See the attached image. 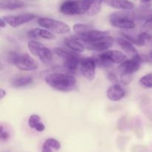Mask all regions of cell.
I'll list each match as a JSON object with an SVG mask.
<instances>
[{"label": "cell", "instance_id": "obj_31", "mask_svg": "<svg viewBox=\"0 0 152 152\" xmlns=\"http://www.w3.org/2000/svg\"><path fill=\"white\" fill-rule=\"evenodd\" d=\"M151 1L152 0H140V2L145 8H148V6H150Z\"/></svg>", "mask_w": 152, "mask_h": 152}, {"label": "cell", "instance_id": "obj_16", "mask_svg": "<svg viewBox=\"0 0 152 152\" xmlns=\"http://www.w3.org/2000/svg\"><path fill=\"white\" fill-rule=\"evenodd\" d=\"M25 3L22 0H1L0 7L1 10H16L25 7Z\"/></svg>", "mask_w": 152, "mask_h": 152}, {"label": "cell", "instance_id": "obj_10", "mask_svg": "<svg viewBox=\"0 0 152 152\" xmlns=\"http://www.w3.org/2000/svg\"><path fill=\"white\" fill-rule=\"evenodd\" d=\"M35 15L32 13H22L19 15H11V16H3V19L7 25L13 28L20 26L23 24L30 22L35 18Z\"/></svg>", "mask_w": 152, "mask_h": 152}, {"label": "cell", "instance_id": "obj_26", "mask_svg": "<svg viewBox=\"0 0 152 152\" xmlns=\"http://www.w3.org/2000/svg\"><path fill=\"white\" fill-rule=\"evenodd\" d=\"M43 143L45 144L48 147H50L51 149H54L56 151H58V150L61 148L60 142L58 141L57 140L54 139V138H48V139L45 140Z\"/></svg>", "mask_w": 152, "mask_h": 152}, {"label": "cell", "instance_id": "obj_27", "mask_svg": "<svg viewBox=\"0 0 152 152\" xmlns=\"http://www.w3.org/2000/svg\"><path fill=\"white\" fill-rule=\"evenodd\" d=\"M107 78H108V81L111 82L113 84H119L118 77L114 72H108V75H107Z\"/></svg>", "mask_w": 152, "mask_h": 152}, {"label": "cell", "instance_id": "obj_23", "mask_svg": "<svg viewBox=\"0 0 152 152\" xmlns=\"http://www.w3.org/2000/svg\"><path fill=\"white\" fill-rule=\"evenodd\" d=\"M53 52H54L55 54L57 55L59 57L62 58L63 60L68 59V58L71 57V56H73L77 53L76 52L68 50L67 49L63 48H55L53 49Z\"/></svg>", "mask_w": 152, "mask_h": 152}, {"label": "cell", "instance_id": "obj_5", "mask_svg": "<svg viewBox=\"0 0 152 152\" xmlns=\"http://www.w3.org/2000/svg\"><path fill=\"white\" fill-rule=\"evenodd\" d=\"M37 23L42 28H45L56 34H66L70 33L71 28L69 25H67L62 21L56 20L48 17H42L37 20Z\"/></svg>", "mask_w": 152, "mask_h": 152}, {"label": "cell", "instance_id": "obj_24", "mask_svg": "<svg viewBox=\"0 0 152 152\" xmlns=\"http://www.w3.org/2000/svg\"><path fill=\"white\" fill-rule=\"evenodd\" d=\"M152 37L151 34H148V32L145 31H142L140 34H138L137 37V46H144L149 42L151 40Z\"/></svg>", "mask_w": 152, "mask_h": 152}, {"label": "cell", "instance_id": "obj_14", "mask_svg": "<svg viewBox=\"0 0 152 152\" xmlns=\"http://www.w3.org/2000/svg\"><path fill=\"white\" fill-rule=\"evenodd\" d=\"M104 2L109 7L122 10H132L135 4L129 0H105Z\"/></svg>", "mask_w": 152, "mask_h": 152}, {"label": "cell", "instance_id": "obj_28", "mask_svg": "<svg viewBox=\"0 0 152 152\" xmlns=\"http://www.w3.org/2000/svg\"><path fill=\"white\" fill-rule=\"evenodd\" d=\"M142 29L143 30V31L147 32L148 31H151L152 30V17L150 19H146V21L145 22V23L142 25Z\"/></svg>", "mask_w": 152, "mask_h": 152}, {"label": "cell", "instance_id": "obj_32", "mask_svg": "<svg viewBox=\"0 0 152 152\" xmlns=\"http://www.w3.org/2000/svg\"><path fill=\"white\" fill-rule=\"evenodd\" d=\"M42 152H52V149L50 147L43 143L42 146Z\"/></svg>", "mask_w": 152, "mask_h": 152}, {"label": "cell", "instance_id": "obj_15", "mask_svg": "<svg viewBox=\"0 0 152 152\" xmlns=\"http://www.w3.org/2000/svg\"><path fill=\"white\" fill-rule=\"evenodd\" d=\"M64 44L65 46L71 49L73 51L76 52V53H82L85 50L86 48V45L82 43L80 40L77 39L74 37H68L64 39Z\"/></svg>", "mask_w": 152, "mask_h": 152}, {"label": "cell", "instance_id": "obj_8", "mask_svg": "<svg viewBox=\"0 0 152 152\" xmlns=\"http://www.w3.org/2000/svg\"><path fill=\"white\" fill-rule=\"evenodd\" d=\"M80 66L82 74L86 80L92 81L95 78L96 64L94 57L83 58Z\"/></svg>", "mask_w": 152, "mask_h": 152}, {"label": "cell", "instance_id": "obj_18", "mask_svg": "<svg viewBox=\"0 0 152 152\" xmlns=\"http://www.w3.org/2000/svg\"><path fill=\"white\" fill-rule=\"evenodd\" d=\"M117 43H118L119 45L120 46V48H121L126 53H127L128 54L132 55V56H136V55L138 54L137 50L135 48L134 45L132 44V42H130L129 40L125 39L124 37L117 38Z\"/></svg>", "mask_w": 152, "mask_h": 152}, {"label": "cell", "instance_id": "obj_21", "mask_svg": "<svg viewBox=\"0 0 152 152\" xmlns=\"http://www.w3.org/2000/svg\"><path fill=\"white\" fill-rule=\"evenodd\" d=\"M87 1H88L91 4V8L90 10L88 11V13L86 14L88 16H93L97 14L101 10V7H102V3L105 0H86Z\"/></svg>", "mask_w": 152, "mask_h": 152}, {"label": "cell", "instance_id": "obj_35", "mask_svg": "<svg viewBox=\"0 0 152 152\" xmlns=\"http://www.w3.org/2000/svg\"><path fill=\"white\" fill-rule=\"evenodd\" d=\"M149 56L151 59H152V49L149 51Z\"/></svg>", "mask_w": 152, "mask_h": 152}, {"label": "cell", "instance_id": "obj_22", "mask_svg": "<svg viewBox=\"0 0 152 152\" xmlns=\"http://www.w3.org/2000/svg\"><path fill=\"white\" fill-rule=\"evenodd\" d=\"M93 29L94 28L91 26L86 24L77 23L73 25V31L76 34V36H80Z\"/></svg>", "mask_w": 152, "mask_h": 152}, {"label": "cell", "instance_id": "obj_4", "mask_svg": "<svg viewBox=\"0 0 152 152\" xmlns=\"http://www.w3.org/2000/svg\"><path fill=\"white\" fill-rule=\"evenodd\" d=\"M91 4L86 0H68L62 3L59 11L65 15H81L87 13L90 10Z\"/></svg>", "mask_w": 152, "mask_h": 152}, {"label": "cell", "instance_id": "obj_34", "mask_svg": "<svg viewBox=\"0 0 152 152\" xmlns=\"http://www.w3.org/2000/svg\"><path fill=\"white\" fill-rule=\"evenodd\" d=\"M6 25H7L6 22L3 19V18H1V19H0V27H1V28H5Z\"/></svg>", "mask_w": 152, "mask_h": 152}, {"label": "cell", "instance_id": "obj_12", "mask_svg": "<svg viewBox=\"0 0 152 152\" xmlns=\"http://www.w3.org/2000/svg\"><path fill=\"white\" fill-rule=\"evenodd\" d=\"M27 35L29 38L32 39H38L39 38L45 39L48 40H53L56 39V36L51 31L47 29H42V28H33L27 33Z\"/></svg>", "mask_w": 152, "mask_h": 152}, {"label": "cell", "instance_id": "obj_1", "mask_svg": "<svg viewBox=\"0 0 152 152\" xmlns=\"http://www.w3.org/2000/svg\"><path fill=\"white\" fill-rule=\"evenodd\" d=\"M45 83L53 89L59 91H70L77 86V80L73 76L62 73L54 72L45 77Z\"/></svg>", "mask_w": 152, "mask_h": 152}, {"label": "cell", "instance_id": "obj_13", "mask_svg": "<svg viewBox=\"0 0 152 152\" xmlns=\"http://www.w3.org/2000/svg\"><path fill=\"white\" fill-rule=\"evenodd\" d=\"M107 97L111 102L120 101L126 95V91L120 84H113L107 91Z\"/></svg>", "mask_w": 152, "mask_h": 152}, {"label": "cell", "instance_id": "obj_19", "mask_svg": "<svg viewBox=\"0 0 152 152\" xmlns=\"http://www.w3.org/2000/svg\"><path fill=\"white\" fill-rule=\"evenodd\" d=\"M28 124L30 128L38 132H42L45 130V126L41 121V117L37 114H32L30 116L28 120Z\"/></svg>", "mask_w": 152, "mask_h": 152}, {"label": "cell", "instance_id": "obj_9", "mask_svg": "<svg viewBox=\"0 0 152 152\" xmlns=\"http://www.w3.org/2000/svg\"><path fill=\"white\" fill-rule=\"evenodd\" d=\"M114 40L111 36H107L104 38L98 39L91 42L85 43L86 48L90 50L94 51H104L109 49L114 45Z\"/></svg>", "mask_w": 152, "mask_h": 152}, {"label": "cell", "instance_id": "obj_2", "mask_svg": "<svg viewBox=\"0 0 152 152\" xmlns=\"http://www.w3.org/2000/svg\"><path fill=\"white\" fill-rule=\"evenodd\" d=\"M7 59L10 65L22 71H34L38 68L37 62L27 53L20 54L17 52L10 51Z\"/></svg>", "mask_w": 152, "mask_h": 152}, {"label": "cell", "instance_id": "obj_3", "mask_svg": "<svg viewBox=\"0 0 152 152\" xmlns=\"http://www.w3.org/2000/svg\"><path fill=\"white\" fill-rule=\"evenodd\" d=\"M137 14L132 10H122L114 12L109 16V21L111 25L122 29H134L136 27L134 18Z\"/></svg>", "mask_w": 152, "mask_h": 152}, {"label": "cell", "instance_id": "obj_30", "mask_svg": "<svg viewBox=\"0 0 152 152\" xmlns=\"http://www.w3.org/2000/svg\"><path fill=\"white\" fill-rule=\"evenodd\" d=\"M0 137H1V140L3 141L7 140L9 138V134L6 132H1V134H0Z\"/></svg>", "mask_w": 152, "mask_h": 152}, {"label": "cell", "instance_id": "obj_25", "mask_svg": "<svg viewBox=\"0 0 152 152\" xmlns=\"http://www.w3.org/2000/svg\"><path fill=\"white\" fill-rule=\"evenodd\" d=\"M139 83L145 88H152V73H149L141 77Z\"/></svg>", "mask_w": 152, "mask_h": 152}, {"label": "cell", "instance_id": "obj_20", "mask_svg": "<svg viewBox=\"0 0 152 152\" xmlns=\"http://www.w3.org/2000/svg\"><path fill=\"white\" fill-rule=\"evenodd\" d=\"M32 82L33 79L31 77H28V76L19 77L13 79L11 81V85L14 88H22L30 85L32 83Z\"/></svg>", "mask_w": 152, "mask_h": 152}, {"label": "cell", "instance_id": "obj_7", "mask_svg": "<svg viewBox=\"0 0 152 152\" xmlns=\"http://www.w3.org/2000/svg\"><path fill=\"white\" fill-rule=\"evenodd\" d=\"M142 62H143V58L139 54L132 56V59H126L117 68L119 74L121 77H123V76H130L134 74L140 68Z\"/></svg>", "mask_w": 152, "mask_h": 152}, {"label": "cell", "instance_id": "obj_17", "mask_svg": "<svg viewBox=\"0 0 152 152\" xmlns=\"http://www.w3.org/2000/svg\"><path fill=\"white\" fill-rule=\"evenodd\" d=\"M82 59L83 58L80 56L79 53H77L71 57L63 60V66L68 71H75L78 68L79 65H80Z\"/></svg>", "mask_w": 152, "mask_h": 152}, {"label": "cell", "instance_id": "obj_33", "mask_svg": "<svg viewBox=\"0 0 152 152\" xmlns=\"http://www.w3.org/2000/svg\"><path fill=\"white\" fill-rule=\"evenodd\" d=\"M6 96V91L3 88L0 89V98L1 99H2L4 96Z\"/></svg>", "mask_w": 152, "mask_h": 152}, {"label": "cell", "instance_id": "obj_29", "mask_svg": "<svg viewBox=\"0 0 152 152\" xmlns=\"http://www.w3.org/2000/svg\"><path fill=\"white\" fill-rule=\"evenodd\" d=\"M132 77L130 76H123V77H121V81L122 83H123V84H129V83H131V81H132Z\"/></svg>", "mask_w": 152, "mask_h": 152}, {"label": "cell", "instance_id": "obj_6", "mask_svg": "<svg viewBox=\"0 0 152 152\" xmlns=\"http://www.w3.org/2000/svg\"><path fill=\"white\" fill-rule=\"evenodd\" d=\"M28 49L33 56L39 57L44 63L48 64L51 62L53 57L51 50L42 43L36 40H31L28 42Z\"/></svg>", "mask_w": 152, "mask_h": 152}, {"label": "cell", "instance_id": "obj_11", "mask_svg": "<svg viewBox=\"0 0 152 152\" xmlns=\"http://www.w3.org/2000/svg\"><path fill=\"white\" fill-rule=\"evenodd\" d=\"M109 32L108 31H99V30H91L88 32L84 34H82L80 36H74L75 38L77 39L80 40V41L83 42L84 43L87 42H91L96 41L98 39L104 38V37L108 36Z\"/></svg>", "mask_w": 152, "mask_h": 152}]
</instances>
